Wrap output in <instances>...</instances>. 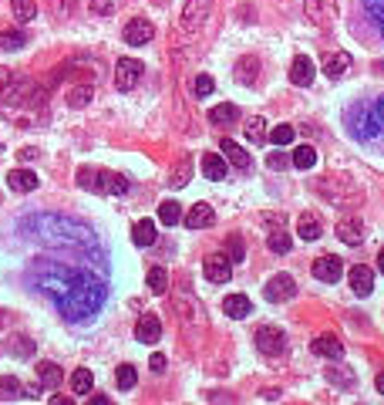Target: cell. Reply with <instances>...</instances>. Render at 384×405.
<instances>
[{
    "label": "cell",
    "instance_id": "484cf974",
    "mask_svg": "<svg viewBox=\"0 0 384 405\" xmlns=\"http://www.w3.org/2000/svg\"><path fill=\"white\" fill-rule=\"evenodd\" d=\"M236 118H239V108H236V105H230V101H226V105H216V108H209V122H212V125H232Z\"/></svg>",
    "mask_w": 384,
    "mask_h": 405
},
{
    "label": "cell",
    "instance_id": "f5cc1de1",
    "mask_svg": "<svg viewBox=\"0 0 384 405\" xmlns=\"http://www.w3.org/2000/svg\"><path fill=\"white\" fill-rule=\"evenodd\" d=\"M374 385H378V392H381V395H384V371H381V375H378V382H374Z\"/></svg>",
    "mask_w": 384,
    "mask_h": 405
},
{
    "label": "cell",
    "instance_id": "db71d44e",
    "mask_svg": "<svg viewBox=\"0 0 384 405\" xmlns=\"http://www.w3.org/2000/svg\"><path fill=\"white\" fill-rule=\"evenodd\" d=\"M378 270H381V273H384V250L378 253Z\"/></svg>",
    "mask_w": 384,
    "mask_h": 405
},
{
    "label": "cell",
    "instance_id": "60d3db41",
    "mask_svg": "<svg viewBox=\"0 0 384 405\" xmlns=\"http://www.w3.org/2000/svg\"><path fill=\"white\" fill-rule=\"evenodd\" d=\"M192 92H195V98H206L216 92V81H212L209 75H199L195 81H192Z\"/></svg>",
    "mask_w": 384,
    "mask_h": 405
},
{
    "label": "cell",
    "instance_id": "52a82bcc",
    "mask_svg": "<svg viewBox=\"0 0 384 405\" xmlns=\"http://www.w3.org/2000/svg\"><path fill=\"white\" fill-rule=\"evenodd\" d=\"M142 61H135V58H121L115 64V88L118 92H132L135 85L142 81Z\"/></svg>",
    "mask_w": 384,
    "mask_h": 405
},
{
    "label": "cell",
    "instance_id": "ee69618b",
    "mask_svg": "<svg viewBox=\"0 0 384 405\" xmlns=\"http://www.w3.org/2000/svg\"><path fill=\"white\" fill-rule=\"evenodd\" d=\"M115 10H118V0H91V14H98V17H108Z\"/></svg>",
    "mask_w": 384,
    "mask_h": 405
},
{
    "label": "cell",
    "instance_id": "5b68a950",
    "mask_svg": "<svg viewBox=\"0 0 384 405\" xmlns=\"http://www.w3.org/2000/svg\"><path fill=\"white\" fill-rule=\"evenodd\" d=\"M293 294H297V280H293L290 273H273L267 280V287H263V297L273 301V304H283Z\"/></svg>",
    "mask_w": 384,
    "mask_h": 405
},
{
    "label": "cell",
    "instance_id": "ac0fdd59",
    "mask_svg": "<svg viewBox=\"0 0 384 405\" xmlns=\"http://www.w3.org/2000/svg\"><path fill=\"white\" fill-rule=\"evenodd\" d=\"M219 149L226 152V162H230V166H236L239 173H246V169H250V152H246L243 145H236L232 138H223V142H219Z\"/></svg>",
    "mask_w": 384,
    "mask_h": 405
},
{
    "label": "cell",
    "instance_id": "74e56055",
    "mask_svg": "<svg viewBox=\"0 0 384 405\" xmlns=\"http://www.w3.org/2000/svg\"><path fill=\"white\" fill-rule=\"evenodd\" d=\"M267 247H269V250H273V253H290V233H283V230L269 233Z\"/></svg>",
    "mask_w": 384,
    "mask_h": 405
},
{
    "label": "cell",
    "instance_id": "1f68e13d",
    "mask_svg": "<svg viewBox=\"0 0 384 405\" xmlns=\"http://www.w3.org/2000/svg\"><path fill=\"white\" fill-rule=\"evenodd\" d=\"M24 44H27V34H24V31H3V34H0V48H3V51H17Z\"/></svg>",
    "mask_w": 384,
    "mask_h": 405
},
{
    "label": "cell",
    "instance_id": "603a6c76",
    "mask_svg": "<svg viewBox=\"0 0 384 405\" xmlns=\"http://www.w3.org/2000/svg\"><path fill=\"white\" fill-rule=\"evenodd\" d=\"M202 173H206V179H226V159L216 152H206L202 155Z\"/></svg>",
    "mask_w": 384,
    "mask_h": 405
},
{
    "label": "cell",
    "instance_id": "2e32d148",
    "mask_svg": "<svg viewBox=\"0 0 384 405\" xmlns=\"http://www.w3.org/2000/svg\"><path fill=\"white\" fill-rule=\"evenodd\" d=\"M38 173H31V169H10L7 173V186L14 190V193H34L38 190Z\"/></svg>",
    "mask_w": 384,
    "mask_h": 405
},
{
    "label": "cell",
    "instance_id": "d590c367",
    "mask_svg": "<svg viewBox=\"0 0 384 405\" xmlns=\"http://www.w3.org/2000/svg\"><path fill=\"white\" fill-rule=\"evenodd\" d=\"M293 138H297V129H293V125H276V129L269 132V142H273V145H290Z\"/></svg>",
    "mask_w": 384,
    "mask_h": 405
},
{
    "label": "cell",
    "instance_id": "6da1fadb",
    "mask_svg": "<svg viewBox=\"0 0 384 405\" xmlns=\"http://www.w3.org/2000/svg\"><path fill=\"white\" fill-rule=\"evenodd\" d=\"M40 290L58 304V311L68 321L95 318L101 304H105V297H108V287L101 280H95L88 270L75 267H51L40 277Z\"/></svg>",
    "mask_w": 384,
    "mask_h": 405
},
{
    "label": "cell",
    "instance_id": "8fae6325",
    "mask_svg": "<svg viewBox=\"0 0 384 405\" xmlns=\"http://www.w3.org/2000/svg\"><path fill=\"white\" fill-rule=\"evenodd\" d=\"M347 280H350V290H354L357 297H367V294L374 290V270L364 267V264H357V267H350Z\"/></svg>",
    "mask_w": 384,
    "mask_h": 405
},
{
    "label": "cell",
    "instance_id": "5bb4252c",
    "mask_svg": "<svg viewBox=\"0 0 384 405\" xmlns=\"http://www.w3.org/2000/svg\"><path fill=\"white\" fill-rule=\"evenodd\" d=\"M307 17L320 27H330L337 17V7H334V0H307Z\"/></svg>",
    "mask_w": 384,
    "mask_h": 405
},
{
    "label": "cell",
    "instance_id": "7c38bea8",
    "mask_svg": "<svg viewBox=\"0 0 384 405\" xmlns=\"http://www.w3.org/2000/svg\"><path fill=\"white\" fill-rule=\"evenodd\" d=\"M341 273H344V264L337 260V257H320V260H313V277L317 280H324V284H334V280H341Z\"/></svg>",
    "mask_w": 384,
    "mask_h": 405
},
{
    "label": "cell",
    "instance_id": "e575fe53",
    "mask_svg": "<svg viewBox=\"0 0 384 405\" xmlns=\"http://www.w3.org/2000/svg\"><path fill=\"white\" fill-rule=\"evenodd\" d=\"M364 10L371 14L374 27L381 31V38H384V0H364Z\"/></svg>",
    "mask_w": 384,
    "mask_h": 405
},
{
    "label": "cell",
    "instance_id": "cb8c5ba5",
    "mask_svg": "<svg viewBox=\"0 0 384 405\" xmlns=\"http://www.w3.org/2000/svg\"><path fill=\"white\" fill-rule=\"evenodd\" d=\"M320 216H313V213H304L300 220H297V233H300V240H317L320 236Z\"/></svg>",
    "mask_w": 384,
    "mask_h": 405
},
{
    "label": "cell",
    "instance_id": "7dc6e473",
    "mask_svg": "<svg viewBox=\"0 0 384 405\" xmlns=\"http://www.w3.org/2000/svg\"><path fill=\"white\" fill-rule=\"evenodd\" d=\"M51 3H54V10H58L61 17H68L75 10V0H51Z\"/></svg>",
    "mask_w": 384,
    "mask_h": 405
},
{
    "label": "cell",
    "instance_id": "277c9868",
    "mask_svg": "<svg viewBox=\"0 0 384 405\" xmlns=\"http://www.w3.org/2000/svg\"><path fill=\"white\" fill-rule=\"evenodd\" d=\"M256 348H260L267 358H276V355L287 351V334L280 328H273V325H263V328L256 331Z\"/></svg>",
    "mask_w": 384,
    "mask_h": 405
},
{
    "label": "cell",
    "instance_id": "d4e9b609",
    "mask_svg": "<svg viewBox=\"0 0 384 405\" xmlns=\"http://www.w3.org/2000/svg\"><path fill=\"white\" fill-rule=\"evenodd\" d=\"M155 236H158V233H155V223H152V220H138V223L132 227V240L138 243V247H152Z\"/></svg>",
    "mask_w": 384,
    "mask_h": 405
},
{
    "label": "cell",
    "instance_id": "816d5d0a",
    "mask_svg": "<svg viewBox=\"0 0 384 405\" xmlns=\"http://www.w3.org/2000/svg\"><path fill=\"white\" fill-rule=\"evenodd\" d=\"M20 162H31V159H38V149H20Z\"/></svg>",
    "mask_w": 384,
    "mask_h": 405
},
{
    "label": "cell",
    "instance_id": "ffe728a7",
    "mask_svg": "<svg viewBox=\"0 0 384 405\" xmlns=\"http://www.w3.org/2000/svg\"><path fill=\"white\" fill-rule=\"evenodd\" d=\"M223 311H226L230 318H236V321H243V318H250L253 304H250V297H246V294H230V297L223 301Z\"/></svg>",
    "mask_w": 384,
    "mask_h": 405
},
{
    "label": "cell",
    "instance_id": "ab89813d",
    "mask_svg": "<svg viewBox=\"0 0 384 405\" xmlns=\"http://www.w3.org/2000/svg\"><path fill=\"white\" fill-rule=\"evenodd\" d=\"M367 108H371V118H374V129H378V138L384 135V95L378 101H367Z\"/></svg>",
    "mask_w": 384,
    "mask_h": 405
},
{
    "label": "cell",
    "instance_id": "bcb514c9",
    "mask_svg": "<svg viewBox=\"0 0 384 405\" xmlns=\"http://www.w3.org/2000/svg\"><path fill=\"white\" fill-rule=\"evenodd\" d=\"M327 378H330V382H337V385H354V375H350V371H344V375H341V371L327 368Z\"/></svg>",
    "mask_w": 384,
    "mask_h": 405
},
{
    "label": "cell",
    "instance_id": "3957f363",
    "mask_svg": "<svg viewBox=\"0 0 384 405\" xmlns=\"http://www.w3.org/2000/svg\"><path fill=\"white\" fill-rule=\"evenodd\" d=\"M27 92H31V81H27V78H17V75H10L7 68H0V108H3V112L24 105Z\"/></svg>",
    "mask_w": 384,
    "mask_h": 405
},
{
    "label": "cell",
    "instance_id": "83f0119b",
    "mask_svg": "<svg viewBox=\"0 0 384 405\" xmlns=\"http://www.w3.org/2000/svg\"><path fill=\"white\" fill-rule=\"evenodd\" d=\"M91 382H95V378H91V368H75V371H71V392H75V395H88V392H91Z\"/></svg>",
    "mask_w": 384,
    "mask_h": 405
},
{
    "label": "cell",
    "instance_id": "7402d4cb",
    "mask_svg": "<svg viewBox=\"0 0 384 405\" xmlns=\"http://www.w3.org/2000/svg\"><path fill=\"white\" fill-rule=\"evenodd\" d=\"M38 382L44 388H58L61 382H64V371H61L54 362H40L38 365Z\"/></svg>",
    "mask_w": 384,
    "mask_h": 405
},
{
    "label": "cell",
    "instance_id": "4fadbf2b",
    "mask_svg": "<svg viewBox=\"0 0 384 405\" xmlns=\"http://www.w3.org/2000/svg\"><path fill=\"white\" fill-rule=\"evenodd\" d=\"M337 236H341V243H347V247H361V243H364V223L354 220V216H347V220L337 223Z\"/></svg>",
    "mask_w": 384,
    "mask_h": 405
},
{
    "label": "cell",
    "instance_id": "8d00e7d4",
    "mask_svg": "<svg viewBox=\"0 0 384 405\" xmlns=\"http://www.w3.org/2000/svg\"><path fill=\"white\" fill-rule=\"evenodd\" d=\"M115 382H118V388H135V382H138V375H135V368L132 365H118V371H115Z\"/></svg>",
    "mask_w": 384,
    "mask_h": 405
},
{
    "label": "cell",
    "instance_id": "7bdbcfd3",
    "mask_svg": "<svg viewBox=\"0 0 384 405\" xmlns=\"http://www.w3.org/2000/svg\"><path fill=\"white\" fill-rule=\"evenodd\" d=\"M226 250H230V260L239 264V260L246 257V243H243V236H230V240H226Z\"/></svg>",
    "mask_w": 384,
    "mask_h": 405
},
{
    "label": "cell",
    "instance_id": "8992f818",
    "mask_svg": "<svg viewBox=\"0 0 384 405\" xmlns=\"http://www.w3.org/2000/svg\"><path fill=\"white\" fill-rule=\"evenodd\" d=\"M212 14V0H186V7H182V27L186 31H199Z\"/></svg>",
    "mask_w": 384,
    "mask_h": 405
},
{
    "label": "cell",
    "instance_id": "4dcf8cb0",
    "mask_svg": "<svg viewBox=\"0 0 384 405\" xmlns=\"http://www.w3.org/2000/svg\"><path fill=\"white\" fill-rule=\"evenodd\" d=\"M149 290H152V294H165V290H169V273L162 267L149 270Z\"/></svg>",
    "mask_w": 384,
    "mask_h": 405
},
{
    "label": "cell",
    "instance_id": "9c48e42d",
    "mask_svg": "<svg viewBox=\"0 0 384 405\" xmlns=\"http://www.w3.org/2000/svg\"><path fill=\"white\" fill-rule=\"evenodd\" d=\"M202 273H206V280H212V284H230L232 277V260H226V257H209L206 264H202Z\"/></svg>",
    "mask_w": 384,
    "mask_h": 405
},
{
    "label": "cell",
    "instance_id": "f546056e",
    "mask_svg": "<svg viewBox=\"0 0 384 405\" xmlns=\"http://www.w3.org/2000/svg\"><path fill=\"white\" fill-rule=\"evenodd\" d=\"M158 220H162L165 227H175V223L182 220V206H179L175 199H165V203L158 206Z\"/></svg>",
    "mask_w": 384,
    "mask_h": 405
},
{
    "label": "cell",
    "instance_id": "30bf717a",
    "mask_svg": "<svg viewBox=\"0 0 384 405\" xmlns=\"http://www.w3.org/2000/svg\"><path fill=\"white\" fill-rule=\"evenodd\" d=\"M162 338V321L155 318V314H142L138 318V325H135V341H142V345H155Z\"/></svg>",
    "mask_w": 384,
    "mask_h": 405
},
{
    "label": "cell",
    "instance_id": "c3c4849f",
    "mask_svg": "<svg viewBox=\"0 0 384 405\" xmlns=\"http://www.w3.org/2000/svg\"><path fill=\"white\" fill-rule=\"evenodd\" d=\"M186 176H189V166H182V169L175 173V179H169V183H172V186H186V183H189Z\"/></svg>",
    "mask_w": 384,
    "mask_h": 405
},
{
    "label": "cell",
    "instance_id": "e0dca14e",
    "mask_svg": "<svg viewBox=\"0 0 384 405\" xmlns=\"http://www.w3.org/2000/svg\"><path fill=\"white\" fill-rule=\"evenodd\" d=\"M313 355H320V358H330V362H337V358H344V345L334 338V334H320V338H313Z\"/></svg>",
    "mask_w": 384,
    "mask_h": 405
},
{
    "label": "cell",
    "instance_id": "d6986e66",
    "mask_svg": "<svg viewBox=\"0 0 384 405\" xmlns=\"http://www.w3.org/2000/svg\"><path fill=\"white\" fill-rule=\"evenodd\" d=\"M290 81L293 85H300V88H307L310 81H313V61L310 58H293V64H290Z\"/></svg>",
    "mask_w": 384,
    "mask_h": 405
},
{
    "label": "cell",
    "instance_id": "681fc988",
    "mask_svg": "<svg viewBox=\"0 0 384 405\" xmlns=\"http://www.w3.org/2000/svg\"><path fill=\"white\" fill-rule=\"evenodd\" d=\"M149 368H152V371H165V355H152Z\"/></svg>",
    "mask_w": 384,
    "mask_h": 405
},
{
    "label": "cell",
    "instance_id": "d6a6232c",
    "mask_svg": "<svg viewBox=\"0 0 384 405\" xmlns=\"http://www.w3.org/2000/svg\"><path fill=\"white\" fill-rule=\"evenodd\" d=\"M20 395H24V385H20L17 378H0V402L20 399Z\"/></svg>",
    "mask_w": 384,
    "mask_h": 405
},
{
    "label": "cell",
    "instance_id": "836d02e7",
    "mask_svg": "<svg viewBox=\"0 0 384 405\" xmlns=\"http://www.w3.org/2000/svg\"><path fill=\"white\" fill-rule=\"evenodd\" d=\"M267 122L263 118H250L246 122V138H250L253 145H263V138H267V129H263Z\"/></svg>",
    "mask_w": 384,
    "mask_h": 405
},
{
    "label": "cell",
    "instance_id": "b9f144b4",
    "mask_svg": "<svg viewBox=\"0 0 384 405\" xmlns=\"http://www.w3.org/2000/svg\"><path fill=\"white\" fill-rule=\"evenodd\" d=\"M88 101H91V85H84V88H75V92L68 95V105H71V108H84Z\"/></svg>",
    "mask_w": 384,
    "mask_h": 405
},
{
    "label": "cell",
    "instance_id": "44dd1931",
    "mask_svg": "<svg viewBox=\"0 0 384 405\" xmlns=\"http://www.w3.org/2000/svg\"><path fill=\"white\" fill-rule=\"evenodd\" d=\"M350 68H354V58H350V55H344V51H341V55H334V58H327V64H324V71H327V78H330V81H337L341 75H347Z\"/></svg>",
    "mask_w": 384,
    "mask_h": 405
},
{
    "label": "cell",
    "instance_id": "f1b7e54d",
    "mask_svg": "<svg viewBox=\"0 0 384 405\" xmlns=\"http://www.w3.org/2000/svg\"><path fill=\"white\" fill-rule=\"evenodd\" d=\"M10 10H14V17H17L20 24L38 17V3H34V0H10Z\"/></svg>",
    "mask_w": 384,
    "mask_h": 405
},
{
    "label": "cell",
    "instance_id": "f6af8a7d",
    "mask_svg": "<svg viewBox=\"0 0 384 405\" xmlns=\"http://www.w3.org/2000/svg\"><path fill=\"white\" fill-rule=\"evenodd\" d=\"M290 162H293V159H290L287 152H273V155L267 159V166H269V169H287Z\"/></svg>",
    "mask_w": 384,
    "mask_h": 405
},
{
    "label": "cell",
    "instance_id": "ba28073f",
    "mask_svg": "<svg viewBox=\"0 0 384 405\" xmlns=\"http://www.w3.org/2000/svg\"><path fill=\"white\" fill-rule=\"evenodd\" d=\"M155 38V27L152 20L145 17H132L125 24V44H132V48H142V44H149Z\"/></svg>",
    "mask_w": 384,
    "mask_h": 405
},
{
    "label": "cell",
    "instance_id": "7a4b0ae2",
    "mask_svg": "<svg viewBox=\"0 0 384 405\" xmlns=\"http://www.w3.org/2000/svg\"><path fill=\"white\" fill-rule=\"evenodd\" d=\"M77 186L81 190H95V193H105V196H121L128 193V179L118 173H91V169H77Z\"/></svg>",
    "mask_w": 384,
    "mask_h": 405
},
{
    "label": "cell",
    "instance_id": "9a60e30c",
    "mask_svg": "<svg viewBox=\"0 0 384 405\" xmlns=\"http://www.w3.org/2000/svg\"><path fill=\"white\" fill-rule=\"evenodd\" d=\"M182 223H186L189 230H202V227H212V223H216V213H212L209 203H195V206L182 216Z\"/></svg>",
    "mask_w": 384,
    "mask_h": 405
},
{
    "label": "cell",
    "instance_id": "f35d334b",
    "mask_svg": "<svg viewBox=\"0 0 384 405\" xmlns=\"http://www.w3.org/2000/svg\"><path fill=\"white\" fill-rule=\"evenodd\" d=\"M236 71H239V81H243V85H253V81H256V58H243L236 64Z\"/></svg>",
    "mask_w": 384,
    "mask_h": 405
},
{
    "label": "cell",
    "instance_id": "4316f807",
    "mask_svg": "<svg viewBox=\"0 0 384 405\" xmlns=\"http://www.w3.org/2000/svg\"><path fill=\"white\" fill-rule=\"evenodd\" d=\"M290 159H293L297 169H313V166H317V149H313V145H297Z\"/></svg>",
    "mask_w": 384,
    "mask_h": 405
},
{
    "label": "cell",
    "instance_id": "f907efd6",
    "mask_svg": "<svg viewBox=\"0 0 384 405\" xmlns=\"http://www.w3.org/2000/svg\"><path fill=\"white\" fill-rule=\"evenodd\" d=\"M31 341H27V338H17V345H14V351H17V355H31Z\"/></svg>",
    "mask_w": 384,
    "mask_h": 405
}]
</instances>
